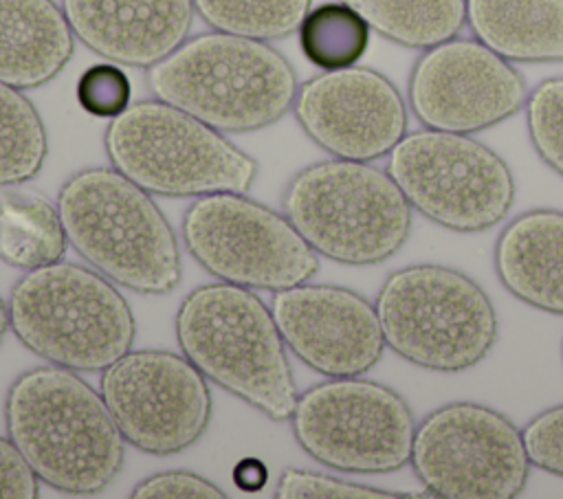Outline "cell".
Returning <instances> with one entry per match:
<instances>
[{
	"instance_id": "cell-1",
	"label": "cell",
	"mask_w": 563,
	"mask_h": 499,
	"mask_svg": "<svg viewBox=\"0 0 563 499\" xmlns=\"http://www.w3.org/2000/svg\"><path fill=\"white\" fill-rule=\"evenodd\" d=\"M4 426L40 481L59 492L97 495L125 462V437L101 393L68 367L22 372L7 389Z\"/></svg>"
},
{
	"instance_id": "cell-2",
	"label": "cell",
	"mask_w": 563,
	"mask_h": 499,
	"mask_svg": "<svg viewBox=\"0 0 563 499\" xmlns=\"http://www.w3.org/2000/svg\"><path fill=\"white\" fill-rule=\"evenodd\" d=\"M68 244L103 277L165 295L183 277L180 246L152 193L114 167L75 171L57 193Z\"/></svg>"
},
{
	"instance_id": "cell-3",
	"label": "cell",
	"mask_w": 563,
	"mask_h": 499,
	"mask_svg": "<svg viewBox=\"0 0 563 499\" xmlns=\"http://www.w3.org/2000/svg\"><path fill=\"white\" fill-rule=\"evenodd\" d=\"M152 95L220 132H253L295 103L297 75L268 42L222 31L185 40L145 68Z\"/></svg>"
},
{
	"instance_id": "cell-4",
	"label": "cell",
	"mask_w": 563,
	"mask_h": 499,
	"mask_svg": "<svg viewBox=\"0 0 563 499\" xmlns=\"http://www.w3.org/2000/svg\"><path fill=\"white\" fill-rule=\"evenodd\" d=\"M176 339L202 376L271 420H290L297 385L271 308L227 281L191 290L176 312Z\"/></svg>"
},
{
	"instance_id": "cell-5",
	"label": "cell",
	"mask_w": 563,
	"mask_h": 499,
	"mask_svg": "<svg viewBox=\"0 0 563 499\" xmlns=\"http://www.w3.org/2000/svg\"><path fill=\"white\" fill-rule=\"evenodd\" d=\"M7 306L15 339L51 365L101 372L134 343L136 321L117 284L75 262L26 270Z\"/></svg>"
},
{
	"instance_id": "cell-6",
	"label": "cell",
	"mask_w": 563,
	"mask_h": 499,
	"mask_svg": "<svg viewBox=\"0 0 563 499\" xmlns=\"http://www.w3.org/2000/svg\"><path fill=\"white\" fill-rule=\"evenodd\" d=\"M292 226L317 255L347 266L394 257L411 233V204L387 169L328 158L299 169L282 198Z\"/></svg>"
},
{
	"instance_id": "cell-7",
	"label": "cell",
	"mask_w": 563,
	"mask_h": 499,
	"mask_svg": "<svg viewBox=\"0 0 563 499\" xmlns=\"http://www.w3.org/2000/svg\"><path fill=\"white\" fill-rule=\"evenodd\" d=\"M374 306L385 345L422 369L466 372L497 343L499 323L490 297L451 266L424 262L394 270Z\"/></svg>"
},
{
	"instance_id": "cell-8",
	"label": "cell",
	"mask_w": 563,
	"mask_h": 499,
	"mask_svg": "<svg viewBox=\"0 0 563 499\" xmlns=\"http://www.w3.org/2000/svg\"><path fill=\"white\" fill-rule=\"evenodd\" d=\"M103 147L114 169L167 198L244 193L257 176V163L220 130L161 99L134 101L110 119Z\"/></svg>"
},
{
	"instance_id": "cell-9",
	"label": "cell",
	"mask_w": 563,
	"mask_h": 499,
	"mask_svg": "<svg viewBox=\"0 0 563 499\" xmlns=\"http://www.w3.org/2000/svg\"><path fill=\"white\" fill-rule=\"evenodd\" d=\"M387 171L413 211L455 233L493 229L515 202L508 163L473 134L409 132L387 154Z\"/></svg>"
},
{
	"instance_id": "cell-10",
	"label": "cell",
	"mask_w": 563,
	"mask_h": 499,
	"mask_svg": "<svg viewBox=\"0 0 563 499\" xmlns=\"http://www.w3.org/2000/svg\"><path fill=\"white\" fill-rule=\"evenodd\" d=\"M191 257L220 281L251 290H284L319 270V255L286 213L238 191L198 196L183 215Z\"/></svg>"
},
{
	"instance_id": "cell-11",
	"label": "cell",
	"mask_w": 563,
	"mask_h": 499,
	"mask_svg": "<svg viewBox=\"0 0 563 499\" xmlns=\"http://www.w3.org/2000/svg\"><path fill=\"white\" fill-rule=\"evenodd\" d=\"M297 444L343 473H391L409 464L416 418L391 387L363 376L328 378L297 396Z\"/></svg>"
},
{
	"instance_id": "cell-12",
	"label": "cell",
	"mask_w": 563,
	"mask_h": 499,
	"mask_svg": "<svg viewBox=\"0 0 563 499\" xmlns=\"http://www.w3.org/2000/svg\"><path fill=\"white\" fill-rule=\"evenodd\" d=\"M409 464L424 490L444 499H512L532 466L521 429L471 400L442 404L416 424Z\"/></svg>"
},
{
	"instance_id": "cell-13",
	"label": "cell",
	"mask_w": 563,
	"mask_h": 499,
	"mask_svg": "<svg viewBox=\"0 0 563 499\" xmlns=\"http://www.w3.org/2000/svg\"><path fill=\"white\" fill-rule=\"evenodd\" d=\"M99 393L125 442L150 455L189 448L211 420L207 378L167 350L125 352L101 369Z\"/></svg>"
},
{
	"instance_id": "cell-14",
	"label": "cell",
	"mask_w": 563,
	"mask_h": 499,
	"mask_svg": "<svg viewBox=\"0 0 563 499\" xmlns=\"http://www.w3.org/2000/svg\"><path fill=\"white\" fill-rule=\"evenodd\" d=\"M528 99V86L512 62L475 37H451L416 59L407 106L422 127L477 134L512 114Z\"/></svg>"
},
{
	"instance_id": "cell-15",
	"label": "cell",
	"mask_w": 563,
	"mask_h": 499,
	"mask_svg": "<svg viewBox=\"0 0 563 499\" xmlns=\"http://www.w3.org/2000/svg\"><path fill=\"white\" fill-rule=\"evenodd\" d=\"M301 130L334 158L387 156L407 134L409 112L400 90L378 70L347 66L323 70L297 88L292 103Z\"/></svg>"
},
{
	"instance_id": "cell-16",
	"label": "cell",
	"mask_w": 563,
	"mask_h": 499,
	"mask_svg": "<svg viewBox=\"0 0 563 499\" xmlns=\"http://www.w3.org/2000/svg\"><path fill=\"white\" fill-rule=\"evenodd\" d=\"M273 319L286 347L325 378L363 376L385 352L376 306L332 284H297L273 295Z\"/></svg>"
},
{
	"instance_id": "cell-17",
	"label": "cell",
	"mask_w": 563,
	"mask_h": 499,
	"mask_svg": "<svg viewBox=\"0 0 563 499\" xmlns=\"http://www.w3.org/2000/svg\"><path fill=\"white\" fill-rule=\"evenodd\" d=\"M81 44L106 62L150 68L178 48L194 22V0H62Z\"/></svg>"
},
{
	"instance_id": "cell-18",
	"label": "cell",
	"mask_w": 563,
	"mask_h": 499,
	"mask_svg": "<svg viewBox=\"0 0 563 499\" xmlns=\"http://www.w3.org/2000/svg\"><path fill=\"white\" fill-rule=\"evenodd\" d=\"M493 259L515 299L563 317V211L530 209L512 218L495 242Z\"/></svg>"
},
{
	"instance_id": "cell-19",
	"label": "cell",
	"mask_w": 563,
	"mask_h": 499,
	"mask_svg": "<svg viewBox=\"0 0 563 499\" xmlns=\"http://www.w3.org/2000/svg\"><path fill=\"white\" fill-rule=\"evenodd\" d=\"M75 51V33L53 0H0V81L31 90L55 79Z\"/></svg>"
},
{
	"instance_id": "cell-20",
	"label": "cell",
	"mask_w": 563,
	"mask_h": 499,
	"mask_svg": "<svg viewBox=\"0 0 563 499\" xmlns=\"http://www.w3.org/2000/svg\"><path fill=\"white\" fill-rule=\"evenodd\" d=\"M466 24L508 62H563V0H466Z\"/></svg>"
},
{
	"instance_id": "cell-21",
	"label": "cell",
	"mask_w": 563,
	"mask_h": 499,
	"mask_svg": "<svg viewBox=\"0 0 563 499\" xmlns=\"http://www.w3.org/2000/svg\"><path fill=\"white\" fill-rule=\"evenodd\" d=\"M68 237L57 204L37 193H0V259L33 270L64 257Z\"/></svg>"
},
{
	"instance_id": "cell-22",
	"label": "cell",
	"mask_w": 563,
	"mask_h": 499,
	"mask_svg": "<svg viewBox=\"0 0 563 499\" xmlns=\"http://www.w3.org/2000/svg\"><path fill=\"white\" fill-rule=\"evenodd\" d=\"M378 35L424 51L457 37L466 24V0H341Z\"/></svg>"
},
{
	"instance_id": "cell-23",
	"label": "cell",
	"mask_w": 563,
	"mask_h": 499,
	"mask_svg": "<svg viewBox=\"0 0 563 499\" xmlns=\"http://www.w3.org/2000/svg\"><path fill=\"white\" fill-rule=\"evenodd\" d=\"M48 154L46 125L33 101L0 81V187L35 178Z\"/></svg>"
},
{
	"instance_id": "cell-24",
	"label": "cell",
	"mask_w": 563,
	"mask_h": 499,
	"mask_svg": "<svg viewBox=\"0 0 563 499\" xmlns=\"http://www.w3.org/2000/svg\"><path fill=\"white\" fill-rule=\"evenodd\" d=\"M306 59L321 70L356 66L369 46V24L345 2L332 0L308 11L299 26Z\"/></svg>"
},
{
	"instance_id": "cell-25",
	"label": "cell",
	"mask_w": 563,
	"mask_h": 499,
	"mask_svg": "<svg viewBox=\"0 0 563 499\" xmlns=\"http://www.w3.org/2000/svg\"><path fill=\"white\" fill-rule=\"evenodd\" d=\"M312 0H194L196 13L213 29L260 42L299 31Z\"/></svg>"
},
{
	"instance_id": "cell-26",
	"label": "cell",
	"mask_w": 563,
	"mask_h": 499,
	"mask_svg": "<svg viewBox=\"0 0 563 499\" xmlns=\"http://www.w3.org/2000/svg\"><path fill=\"white\" fill-rule=\"evenodd\" d=\"M526 127L539 158L563 176V77L534 86L526 99Z\"/></svg>"
},
{
	"instance_id": "cell-27",
	"label": "cell",
	"mask_w": 563,
	"mask_h": 499,
	"mask_svg": "<svg viewBox=\"0 0 563 499\" xmlns=\"http://www.w3.org/2000/svg\"><path fill=\"white\" fill-rule=\"evenodd\" d=\"M277 499H396L402 492L345 481L323 473L286 468L275 486Z\"/></svg>"
},
{
	"instance_id": "cell-28",
	"label": "cell",
	"mask_w": 563,
	"mask_h": 499,
	"mask_svg": "<svg viewBox=\"0 0 563 499\" xmlns=\"http://www.w3.org/2000/svg\"><path fill=\"white\" fill-rule=\"evenodd\" d=\"M132 86L125 70L114 62H103L86 68L77 81L79 106L99 119H114L132 101Z\"/></svg>"
},
{
	"instance_id": "cell-29",
	"label": "cell",
	"mask_w": 563,
	"mask_h": 499,
	"mask_svg": "<svg viewBox=\"0 0 563 499\" xmlns=\"http://www.w3.org/2000/svg\"><path fill=\"white\" fill-rule=\"evenodd\" d=\"M521 437L532 466L563 477V404L530 418Z\"/></svg>"
},
{
	"instance_id": "cell-30",
	"label": "cell",
	"mask_w": 563,
	"mask_h": 499,
	"mask_svg": "<svg viewBox=\"0 0 563 499\" xmlns=\"http://www.w3.org/2000/svg\"><path fill=\"white\" fill-rule=\"evenodd\" d=\"M134 499H224L227 492L202 475L165 470L145 477L130 492Z\"/></svg>"
},
{
	"instance_id": "cell-31",
	"label": "cell",
	"mask_w": 563,
	"mask_h": 499,
	"mask_svg": "<svg viewBox=\"0 0 563 499\" xmlns=\"http://www.w3.org/2000/svg\"><path fill=\"white\" fill-rule=\"evenodd\" d=\"M40 477L9 435H0V499H37Z\"/></svg>"
},
{
	"instance_id": "cell-32",
	"label": "cell",
	"mask_w": 563,
	"mask_h": 499,
	"mask_svg": "<svg viewBox=\"0 0 563 499\" xmlns=\"http://www.w3.org/2000/svg\"><path fill=\"white\" fill-rule=\"evenodd\" d=\"M266 466L260 462V459H253V457H244L235 470H233V481L246 490V492H255L260 490L264 484H266Z\"/></svg>"
},
{
	"instance_id": "cell-33",
	"label": "cell",
	"mask_w": 563,
	"mask_h": 499,
	"mask_svg": "<svg viewBox=\"0 0 563 499\" xmlns=\"http://www.w3.org/2000/svg\"><path fill=\"white\" fill-rule=\"evenodd\" d=\"M9 330H11V325H9V306H7V301L0 295V345H2V341H4Z\"/></svg>"
},
{
	"instance_id": "cell-34",
	"label": "cell",
	"mask_w": 563,
	"mask_h": 499,
	"mask_svg": "<svg viewBox=\"0 0 563 499\" xmlns=\"http://www.w3.org/2000/svg\"><path fill=\"white\" fill-rule=\"evenodd\" d=\"M561 356H563V347H561Z\"/></svg>"
}]
</instances>
